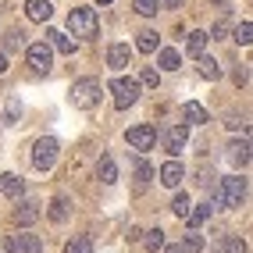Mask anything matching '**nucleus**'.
I'll return each mask as SVG.
<instances>
[{
	"label": "nucleus",
	"instance_id": "f257e3e1",
	"mask_svg": "<svg viewBox=\"0 0 253 253\" xmlns=\"http://www.w3.org/2000/svg\"><path fill=\"white\" fill-rule=\"evenodd\" d=\"M243 200H246V178H243V175H228V178H221V185L211 193V207L235 211V207H243Z\"/></svg>",
	"mask_w": 253,
	"mask_h": 253
},
{
	"label": "nucleus",
	"instance_id": "f03ea898",
	"mask_svg": "<svg viewBox=\"0 0 253 253\" xmlns=\"http://www.w3.org/2000/svg\"><path fill=\"white\" fill-rule=\"evenodd\" d=\"M72 107H79V111H93L96 104H100V96H104V86H100V79H75L72 82Z\"/></svg>",
	"mask_w": 253,
	"mask_h": 253
},
{
	"label": "nucleus",
	"instance_id": "7ed1b4c3",
	"mask_svg": "<svg viewBox=\"0 0 253 253\" xmlns=\"http://www.w3.org/2000/svg\"><path fill=\"white\" fill-rule=\"evenodd\" d=\"M68 32L79 40H96L100 36V18L93 7H72L68 11Z\"/></svg>",
	"mask_w": 253,
	"mask_h": 253
},
{
	"label": "nucleus",
	"instance_id": "20e7f679",
	"mask_svg": "<svg viewBox=\"0 0 253 253\" xmlns=\"http://www.w3.org/2000/svg\"><path fill=\"white\" fill-rule=\"evenodd\" d=\"M57 154H61V143L54 136H43V139H36V146H32V164H36L40 171H50V168L57 164Z\"/></svg>",
	"mask_w": 253,
	"mask_h": 253
},
{
	"label": "nucleus",
	"instance_id": "39448f33",
	"mask_svg": "<svg viewBox=\"0 0 253 253\" xmlns=\"http://www.w3.org/2000/svg\"><path fill=\"white\" fill-rule=\"evenodd\" d=\"M107 89L114 93V107L125 111V107H132L139 100V79H114Z\"/></svg>",
	"mask_w": 253,
	"mask_h": 253
},
{
	"label": "nucleus",
	"instance_id": "423d86ee",
	"mask_svg": "<svg viewBox=\"0 0 253 253\" xmlns=\"http://www.w3.org/2000/svg\"><path fill=\"white\" fill-rule=\"evenodd\" d=\"M25 57H29V64H32V72H50L54 68V46H50L46 40H40V43H29L25 46Z\"/></svg>",
	"mask_w": 253,
	"mask_h": 253
},
{
	"label": "nucleus",
	"instance_id": "0eeeda50",
	"mask_svg": "<svg viewBox=\"0 0 253 253\" xmlns=\"http://www.w3.org/2000/svg\"><path fill=\"white\" fill-rule=\"evenodd\" d=\"M125 139H128L132 150L146 154V150H154V146H157V128H154V125H132V128L125 132Z\"/></svg>",
	"mask_w": 253,
	"mask_h": 253
},
{
	"label": "nucleus",
	"instance_id": "6e6552de",
	"mask_svg": "<svg viewBox=\"0 0 253 253\" xmlns=\"http://www.w3.org/2000/svg\"><path fill=\"white\" fill-rule=\"evenodd\" d=\"M4 253H43L40 235H11L4 239Z\"/></svg>",
	"mask_w": 253,
	"mask_h": 253
},
{
	"label": "nucleus",
	"instance_id": "1a4fd4ad",
	"mask_svg": "<svg viewBox=\"0 0 253 253\" xmlns=\"http://www.w3.org/2000/svg\"><path fill=\"white\" fill-rule=\"evenodd\" d=\"M185 143H189V125H171L164 132V150L171 157H178L182 150H185Z\"/></svg>",
	"mask_w": 253,
	"mask_h": 253
},
{
	"label": "nucleus",
	"instance_id": "9d476101",
	"mask_svg": "<svg viewBox=\"0 0 253 253\" xmlns=\"http://www.w3.org/2000/svg\"><path fill=\"white\" fill-rule=\"evenodd\" d=\"M132 64V46L128 43H111V50H107V68L111 72H125Z\"/></svg>",
	"mask_w": 253,
	"mask_h": 253
},
{
	"label": "nucleus",
	"instance_id": "9b49d317",
	"mask_svg": "<svg viewBox=\"0 0 253 253\" xmlns=\"http://www.w3.org/2000/svg\"><path fill=\"white\" fill-rule=\"evenodd\" d=\"M25 18L29 22H50L54 18V4L50 0H25Z\"/></svg>",
	"mask_w": 253,
	"mask_h": 253
},
{
	"label": "nucleus",
	"instance_id": "f8f14e48",
	"mask_svg": "<svg viewBox=\"0 0 253 253\" xmlns=\"http://www.w3.org/2000/svg\"><path fill=\"white\" fill-rule=\"evenodd\" d=\"M185 182V168L178 161H168L161 168V185H168V189H178V185Z\"/></svg>",
	"mask_w": 253,
	"mask_h": 253
},
{
	"label": "nucleus",
	"instance_id": "ddd939ff",
	"mask_svg": "<svg viewBox=\"0 0 253 253\" xmlns=\"http://www.w3.org/2000/svg\"><path fill=\"white\" fill-rule=\"evenodd\" d=\"M46 43L54 46L57 54H68V57H72L75 50H79V40H72V36H64V32H57V29H50V32H46Z\"/></svg>",
	"mask_w": 253,
	"mask_h": 253
},
{
	"label": "nucleus",
	"instance_id": "4468645a",
	"mask_svg": "<svg viewBox=\"0 0 253 253\" xmlns=\"http://www.w3.org/2000/svg\"><path fill=\"white\" fill-rule=\"evenodd\" d=\"M22 193H25V182H22V175H0V196H7V200H22Z\"/></svg>",
	"mask_w": 253,
	"mask_h": 253
},
{
	"label": "nucleus",
	"instance_id": "2eb2a0df",
	"mask_svg": "<svg viewBox=\"0 0 253 253\" xmlns=\"http://www.w3.org/2000/svg\"><path fill=\"white\" fill-rule=\"evenodd\" d=\"M225 157L232 161V168H246V164H250V139L228 143V154H225Z\"/></svg>",
	"mask_w": 253,
	"mask_h": 253
},
{
	"label": "nucleus",
	"instance_id": "dca6fc26",
	"mask_svg": "<svg viewBox=\"0 0 253 253\" xmlns=\"http://www.w3.org/2000/svg\"><path fill=\"white\" fill-rule=\"evenodd\" d=\"M40 207L36 204H18V207H14V225H18V228H29V225H36L40 221Z\"/></svg>",
	"mask_w": 253,
	"mask_h": 253
},
{
	"label": "nucleus",
	"instance_id": "f3484780",
	"mask_svg": "<svg viewBox=\"0 0 253 253\" xmlns=\"http://www.w3.org/2000/svg\"><path fill=\"white\" fill-rule=\"evenodd\" d=\"M154 54H157V64H161V72H178V68H182V57H178V50L164 46V50H154Z\"/></svg>",
	"mask_w": 253,
	"mask_h": 253
},
{
	"label": "nucleus",
	"instance_id": "a211bd4d",
	"mask_svg": "<svg viewBox=\"0 0 253 253\" xmlns=\"http://www.w3.org/2000/svg\"><path fill=\"white\" fill-rule=\"evenodd\" d=\"M185 40V54H189V57H200V54H204V50H207V32H189V36H182Z\"/></svg>",
	"mask_w": 253,
	"mask_h": 253
},
{
	"label": "nucleus",
	"instance_id": "6ab92c4d",
	"mask_svg": "<svg viewBox=\"0 0 253 253\" xmlns=\"http://www.w3.org/2000/svg\"><path fill=\"white\" fill-rule=\"evenodd\" d=\"M96 178L104 182V185H114V182H118V164H114V157H100V164H96Z\"/></svg>",
	"mask_w": 253,
	"mask_h": 253
},
{
	"label": "nucleus",
	"instance_id": "aec40b11",
	"mask_svg": "<svg viewBox=\"0 0 253 253\" xmlns=\"http://www.w3.org/2000/svg\"><path fill=\"white\" fill-rule=\"evenodd\" d=\"M196 72L204 79H221V64H217L214 57H207V54H200L196 57Z\"/></svg>",
	"mask_w": 253,
	"mask_h": 253
},
{
	"label": "nucleus",
	"instance_id": "412c9836",
	"mask_svg": "<svg viewBox=\"0 0 253 253\" xmlns=\"http://www.w3.org/2000/svg\"><path fill=\"white\" fill-rule=\"evenodd\" d=\"M68 211H72V204H68V196H54V204H50V221H54V225H61V221H68Z\"/></svg>",
	"mask_w": 253,
	"mask_h": 253
},
{
	"label": "nucleus",
	"instance_id": "4be33fe9",
	"mask_svg": "<svg viewBox=\"0 0 253 253\" xmlns=\"http://www.w3.org/2000/svg\"><path fill=\"white\" fill-rule=\"evenodd\" d=\"M211 214H214V207H211V204H196V207H189L185 221H189V228H200V225H204Z\"/></svg>",
	"mask_w": 253,
	"mask_h": 253
},
{
	"label": "nucleus",
	"instance_id": "5701e85b",
	"mask_svg": "<svg viewBox=\"0 0 253 253\" xmlns=\"http://www.w3.org/2000/svg\"><path fill=\"white\" fill-rule=\"evenodd\" d=\"M182 111H185V118H189L193 125H207V122H211V114L204 111V104H196V100H185Z\"/></svg>",
	"mask_w": 253,
	"mask_h": 253
},
{
	"label": "nucleus",
	"instance_id": "b1692460",
	"mask_svg": "<svg viewBox=\"0 0 253 253\" xmlns=\"http://www.w3.org/2000/svg\"><path fill=\"white\" fill-rule=\"evenodd\" d=\"M136 50H139V54H154V50H157V32L154 29H143L136 36Z\"/></svg>",
	"mask_w": 253,
	"mask_h": 253
},
{
	"label": "nucleus",
	"instance_id": "393cba45",
	"mask_svg": "<svg viewBox=\"0 0 253 253\" xmlns=\"http://www.w3.org/2000/svg\"><path fill=\"white\" fill-rule=\"evenodd\" d=\"M221 253H246V239H243V235H225V239H221Z\"/></svg>",
	"mask_w": 253,
	"mask_h": 253
},
{
	"label": "nucleus",
	"instance_id": "a878e982",
	"mask_svg": "<svg viewBox=\"0 0 253 253\" xmlns=\"http://www.w3.org/2000/svg\"><path fill=\"white\" fill-rule=\"evenodd\" d=\"M178 253H204V239H200L196 232H189V235H185V239H182Z\"/></svg>",
	"mask_w": 253,
	"mask_h": 253
},
{
	"label": "nucleus",
	"instance_id": "bb28decb",
	"mask_svg": "<svg viewBox=\"0 0 253 253\" xmlns=\"http://www.w3.org/2000/svg\"><path fill=\"white\" fill-rule=\"evenodd\" d=\"M64 253H93V243L86 235H75L72 243H64Z\"/></svg>",
	"mask_w": 253,
	"mask_h": 253
},
{
	"label": "nucleus",
	"instance_id": "cd10ccee",
	"mask_svg": "<svg viewBox=\"0 0 253 253\" xmlns=\"http://www.w3.org/2000/svg\"><path fill=\"white\" fill-rule=\"evenodd\" d=\"M235 43H243V46H250V43H253V22H250V18L235 25Z\"/></svg>",
	"mask_w": 253,
	"mask_h": 253
},
{
	"label": "nucleus",
	"instance_id": "c85d7f7f",
	"mask_svg": "<svg viewBox=\"0 0 253 253\" xmlns=\"http://www.w3.org/2000/svg\"><path fill=\"white\" fill-rule=\"evenodd\" d=\"M22 46H25V32H22V29H11L7 40H4V50L11 54V50H22Z\"/></svg>",
	"mask_w": 253,
	"mask_h": 253
},
{
	"label": "nucleus",
	"instance_id": "c756f323",
	"mask_svg": "<svg viewBox=\"0 0 253 253\" xmlns=\"http://www.w3.org/2000/svg\"><path fill=\"white\" fill-rule=\"evenodd\" d=\"M143 246H146L150 253H157V250L164 246V232H161V228H150V232H146V239H143Z\"/></svg>",
	"mask_w": 253,
	"mask_h": 253
},
{
	"label": "nucleus",
	"instance_id": "7c9ffc66",
	"mask_svg": "<svg viewBox=\"0 0 253 253\" xmlns=\"http://www.w3.org/2000/svg\"><path fill=\"white\" fill-rule=\"evenodd\" d=\"M157 11H161L157 0H136V14H143V18H154Z\"/></svg>",
	"mask_w": 253,
	"mask_h": 253
},
{
	"label": "nucleus",
	"instance_id": "2f4dec72",
	"mask_svg": "<svg viewBox=\"0 0 253 253\" xmlns=\"http://www.w3.org/2000/svg\"><path fill=\"white\" fill-rule=\"evenodd\" d=\"M139 86L157 89V86H161V72H157V68H143V75H139Z\"/></svg>",
	"mask_w": 253,
	"mask_h": 253
},
{
	"label": "nucleus",
	"instance_id": "473e14b6",
	"mask_svg": "<svg viewBox=\"0 0 253 253\" xmlns=\"http://www.w3.org/2000/svg\"><path fill=\"white\" fill-rule=\"evenodd\" d=\"M189 207H193L189 193H178V196H175V204H171V211H175L178 217H185V214H189Z\"/></svg>",
	"mask_w": 253,
	"mask_h": 253
},
{
	"label": "nucleus",
	"instance_id": "72a5a7b5",
	"mask_svg": "<svg viewBox=\"0 0 253 253\" xmlns=\"http://www.w3.org/2000/svg\"><path fill=\"white\" fill-rule=\"evenodd\" d=\"M136 178H139V182H143V185H146V182H150V178H154V168H150V164H146V161H136Z\"/></svg>",
	"mask_w": 253,
	"mask_h": 253
},
{
	"label": "nucleus",
	"instance_id": "f704fd0d",
	"mask_svg": "<svg viewBox=\"0 0 253 253\" xmlns=\"http://www.w3.org/2000/svg\"><path fill=\"white\" fill-rule=\"evenodd\" d=\"M225 32H228V22H217V25H214V32H211V36H214V40H225Z\"/></svg>",
	"mask_w": 253,
	"mask_h": 253
},
{
	"label": "nucleus",
	"instance_id": "c9c22d12",
	"mask_svg": "<svg viewBox=\"0 0 253 253\" xmlns=\"http://www.w3.org/2000/svg\"><path fill=\"white\" fill-rule=\"evenodd\" d=\"M225 125H228V128H239V125H243V128H246V122H243L239 114H228V122H225Z\"/></svg>",
	"mask_w": 253,
	"mask_h": 253
},
{
	"label": "nucleus",
	"instance_id": "e433bc0d",
	"mask_svg": "<svg viewBox=\"0 0 253 253\" xmlns=\"http://www.w3.org/2000/svg\"><path fill=\"white\" fill-rule=\"evenodd\" d=\"M161 7H182V0H157Z\"/></svg>",
	"mask_w": 253,
	"mask_h": 253
},
{
	"label": "nucleus",
	"instance_id": "4c0bfd02",
	"mask_svg": "<svg viewBox=\"0 0 253 253\" xmlns=\"http://www.w3.org/2000/svg\"><path fill=\"white\" fill-rule=\"evenodd\" d=\"M7 72V54H0V75Z\"/></svg>",
	"mask_w": 253,
	"mask_h": 253
},
{
	"label": "nucleus",
	"instance_id": "58836bf2",
	"mask_svg": "<svg viewBox=\"0 0 253 253\" xmlns=\"http://www.w3.org/2000/svg\"><path fill=\"white\" fill-rule=\"evenodd\" d=\"M168 253H178V246H171V250H168Z\"/></svg>",
	"mask_w": 253,
	"mask_h": 253
},
{
	"label": "nucleus",
	"instance_id": "ea45409f",
	"mask_svg": "<svg viewBox=\"0 0 253 253\" xmlns=\"http://www.w3.org/2000/svg\"><path fill=\"white\" fill-rule=\"evenodd\" d=\"M96 4H111V0H96Z\"/></svg>",
	"mask_w": 253,
	"mask_h": 253
}]
</instances>
